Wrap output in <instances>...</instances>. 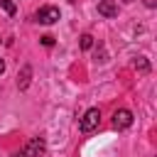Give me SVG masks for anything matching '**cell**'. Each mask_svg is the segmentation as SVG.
I'll return each instance as SVG.
<instances>
[{
    "label": "cell",
    "mask_w": 157,
    "mask_h": 157,
    "mask_svg": "<svg viewBox=\"0 0 157 157\" xmlns=\"http://www.w3.org/2000/svg\"><path fill=\"white\" fill-rule=\"evenodd\" d=\"M98 125H101V110H98V108L86 110V113H83V118H81V123H78L81 132H91V130H96Z\"/></svg>",
    "instance_id": "obj_1"
},
{
    "label": "cell",
    "mask_w": 157,
    "mask_h": 157,
    "mask_svg": "<svg viewBox=\"0 0 157 157\" xmlns=\"http://www.w3.org/2000/svg\"><path fill=\"white\" fill-rule=\"evenodd\" d=\"M34 20H37V22H42V25H54V22L59 20V7H52V5L39 7V10H37V15H34Z\"/></svg>",
    "instance_id": "obj_2"
},
{
    "label": "cell",
    "mask_w": 157,
    "mask_h": 157,
    "mask_svg": "<svg viewBox=\"0 0 157 157\" xmlns=\"http://www.w3.org/2000/svg\"><path fill=\"white\" fill-rule=\"evenodd\" d=\"M130 125H132V113L128 108H120L113 113V128L115 130H128Z\"/></svg>",
    "instance_id": "obj_3"
},
{
    "label": "cell",
    "mask_w": 157,
    "mask_h": 157,
    "mask_svg": "<svg viewBox=\"0 0 157 157\" xmlns=\"http://www.w3.org/2000/svg\"><path fill=\"white\" fill-rule=\"evenodd\" d=\"M47 152V145H44V140L42 137H32L29 142H27V147H25V157H42Z\"/></svg>",
    "instance_id": "obj_4"
},
{
    "label": "cell",
    "mask_w": 157,
    "mask_h": 157,
    "mask_svg": "<svg viewBox=\"0 0 157 157\" xmlns=\"http://www.w3.org/2000/svg\"><path fill=\"white\" fill-rule=\"evenodd\" d=\"M98 12H101L103 17H115V15H118V5H115L113 0H101V2H98Z\"/></svg>",
    "instance_id": "obj_5"
},
{
    "label": "cell",
    "mask_w": 157,
    "mask_h": 157,
    "mask_svg": "<svg viewBox=\"0 0 157 157\" xmlns=\"http://www.w3.org/2000/svg\"><path fill=\"white\" fill-rule=\"evenodd\" d=\"M29 76H32V66L25 64V66H22V74L17 76V86H20V88H27V86H29Z\"/></svg>",
    "instance_id": "obj_6"
},
{
    "label": "cell",
    "mask_w": 157,
    "mask_h": 157,
    "mask_svg": "<svg viewBox=\"0 0 157 157\" xmlns=\"http://www.w3.org/2000/svg\"><path fill=\"white\" fill-rule=\"evenodd\" d=\"M135 69H137V71H142V74H147V71H150V64H147V59H145V56H137V61H135Z\"/></svg>",
    "instance_id": "obj_7"
},
{
    "label": "cell",
    "mask_w": 157,
    "mask_h": 157,
    "mask_svg": "<svg viewBox=\"0 0 157 157\" xmlns=\"http://www.w3.org/2000/svg\"><path fill=\"white\" fill-rule=\"evenodd\" d=\"M0 5H2V10H5L7 15H15V12H17V7H15L12 0H0Z\"/></svg>",
    "instance_id": "obj_8"
},
{
    "label": "cell",
    "mask_w": 157,
    "mask_h": 157,
    "mask_svg": "<svg viewBox=\"0 0 157 157\" xmlns=\"http://www.w3.org/2000/svg\"><path fill=\"white\" fill-rule=\"evenodd\" d=\"M91 47H93V37H91V34H83V37H81V49L86 52V49H91Z\"/></svg>",
    "instance_id": "obj_9"
},
{
    "label": "cell",
    "mask_w": 157,
    "mask_h": 157,
    "mask_svg": "<svg viewBox=\"0 0 157 157\" xmlns=\"http://www.w3.org/2000/svg\"><path fill=\"white\" fill-rule=\"evenodd\" d=\"M42 44H44V47H52V44H54V37H52V34H44V37H42Z\"/></svg>",
    "instance_id": "obj_10"
},
{
    "label": "cell",
    "mask_w": 157,
    "mask_h": 157,
    "mask_svg": "<svg viewBox=\"0 0 157 157\" xmlns=\"http://www.w3.org/2000/svg\"><path fill=\"white\" fill-rule=\"evenodd\" d=\"M2 71H5V61L0 59V74H2Z\"/></svg>",
    "instance_id": "obj_11"
},
{
    "label": "cell",
    "mask_w": 157,
    "mask_h": 157,
    "mask_svg": "<svg viewBox=\"0 0 157 157\" xmlns=\"http://www.w3.org/2000/svg\"><path fill=\"white\" fill-rule=\"evenodd\" d=\"M12 157H25V155H22V152H17V155H12Z\"/></svg>",
    "instance_id": "obj_12"
},
{
    "label": "cell",
    "mask_w": 157,
    "mask_h": 157,
    "mask_svg": "<svg viewBox=\"0 0 157 157\" xmlns=\"http://www.w3.org/2000/svg\"><path fill=\"white\" fill-rule=\"evenodd\" d=\"M125 2H132V0H125Z\"/></svg>",
    "instance_id": "obj_13"
}]
</instances>
